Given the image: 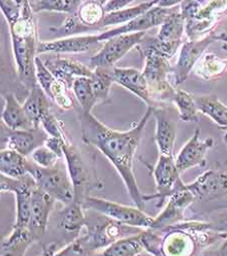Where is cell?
<instances>
[{
    "label": "cell",
    "instance_id": "1",
    "mask_svg": "<svg viewBox=\"0 0 227 256\" xmlns=\"http://www.w3.org/2000/svg\"><path fill=\"white\" fill-rule=\"evenodd\" d=\"M152 116V106H148L134 128L120 132L106 127L96 118L92 112L82 110L79 115L83 142L96 147L110 161L122 178L136 206L142 210H144L146 201L134 174V158L140 146L142 132Z\"/></svg>",
    "mask_w": 227,
    "mask_h": 256
},
{
    "label": "cell",
    "instance_id": "2",
    "mask_svg": "<svg viewBox=\"0 0 227 256\" xmlns=\"http://www.w3.org/2000/svg\"><path fill=\"white\" fill-rule=\"evenodd\" d=\"M20 16L9 24L12 48L20 82L30 91L38 85L36 58L38 56V24L30 3L20 8Z\"/></svg>",
    "mask_w": 227,
    "mask_h": 256
},
{
    "label": "cell",
    "instance_id": "3",
    "mask_svg": "<svg viewBox=\"0 0 227 256\" xmlns=\"http://www.w3.org/2000/svg\"><path fill=\"white\" fill-rule=\"evenodd\" d=\"M186 34V20L182 16L180 8H172L170 15L160 26L155 37L144 38L138 45L142 55L155 53L170 60L182 45V37Z\"/></svg>",
    "mask_w": 227,
    "mask_h": 256
},
{
    "label": "cell",
    "instance_id": "4",
    "mask_svg": "<svg viewBox=\"0 0 227 256\" xmlns=\"http://www.w3.org/2000/svg\"><path fill=\"white\" fill-rule=\"evenodd\" d=\"M28 172L34 178L38 187L56 201L64 204L74 201V188L66 165L58 163L53 168H42L28 160Z\"/></svg>",
    "mask_w": 227,
    "mask_h": 256
},
{
    "label": "cell",
    "instance_id": "5",
    "mask_svg": "<svg viewBox=\"0 0 227 256\" xmlns=\"http://www.w3.org/2000/svg\"><path fill=\"white\" fill-rule=\"evenodd\" d=\"M62 151L74 188V200L82 204L88 196H91L90 193L93 189L102 188V185L96 178V172H93L90 166L85 162L82 153L77 147L66 142L62 146Z\"/></svg>",
    "mask_w": 227,
    "mask_h": 256
},
{
    "label": "cell",
    "instance_id": "6",
    "mask_svg": "<svg viewBox=\"0 0 227 256\" xmlns=\"http://www.w3.org/2000/svg\"><path fill=\"white\" fill-rule=\"evenodd\" d=\"M82 204L84 208L94 210L106 218L115 220L127 226L148 229L152 226L154 220L138 206L132 208L94 196H88L82 202Z\"/></svg>",
    "mask_w": 227,
    "mask_h": 256
},
{
    "label": "cell",
    "instance_id": "7",
    "mask_svg": "<svg viewBox=\"0 0 227 256\" xmlns=\"http://www.w3.org/2000/svg\"><path fill=\"white\" fill-rule=\"evenodd\" d=\"M142 56L146 60L142 74L148 83L154 104L156 100L172 102L176 89L168 80L169 74L172 72L170 60L155 53Z\"/></svg>",
    "mask_w": 227,
    "mask_h": 256
},
{
    "label": "cell",
    "instance_id": "8",
    "mask_svg": "<svg viewBox=\"0 0 227 256\" xmlns=\"http://www.w3.org/2000/svg\"><path fill=\"white\" fill-rule=\"evenodd\" d=\"M227 0H206L196 14L186 20V34L190 40H199L214 34L220 20L226 16Z\"/></svg>",
    "mask_w": 227,
    "mask_h": 256
},
{
    "label": "cell",
    "instance_id": "9",
    "mask_svg": "<svg viewBox=\"0 0 227 256\" xmlns=\"http://www.w3.org/2000/svg\"><path fill=\"white\" fill-rule=\"evenodd\" d=\"M152 176L156 184V195L144 196V198L146 202L157 198L158 206L186 185L180 180V172L176 165L174 155L159 154L158 161L152 168Z\"/></svg>",
    "mask_w": 227,
    "mask_h": 256
},
{
    "label": "cell",
    "instance_id": "10",
    "mask_svg": "<svg viewBox=\"0 0 227 256\" xmlns=\"http://www.w3.org/2000/svg\"><path fill=\"white\" fill-rule=\"evenodd\" d=\"M0 178L1 192H12L16 195V222L14 226L28 227L32 195L38 186L36 182L30 174L22 178H14L1 174Z\"/></svg>",
    "mask_w": 227,
    "mask_h": 256
},
{
    "label": "cell",
    "instance_id": "11",
    "mask_svg": "<svg viewBox=\"0 0 227 256\" xmlns=\"http://www.w3.org/2000/svg\"><path fill=\"white\" fill-rule=\"evenodd\" d=\"M146 36V32H140L120 34L106 40L104 47L90 60L92 68H112L132 48L138 46Z\"/></svg>",
    "mask_w": 227,
    "mask_h": 256
},
{
    "label": "cell",
    "instance_id": "12",
    "mask_svg": "<svg viewBox=\"0 0 227 256\" xmlns=\"http://www.w3.org/2000/svg\"><path fill=\"white\" fill-rule=\"evenodd\" d=\"M195 196L186 187V184L169 197L164 210L154 218L152 225L150 227L155 231L165 233L170 226L184 220V212L193 202Z\"/></svg>",
    "mask_w": 227,
    "mask_h": 256
},
{
    "label": "cell",
    "instance_id": "13",
    "mask_svg": "<svg viewBox=\"0 0 227 256\" xmlns=\"http://www.w3.org/2000/svg\"><path fill=\"white\" fill-rule=\"evenodd\" d=\"M214 41H216V32L203 39H188V41L182 43L176 64L172 70L176 86L180 85L188 78L190 74L193 70L200 58L204 55L207 48Z\"/></svg>",
    "mask_w": 227,
    "mask_h": 256
},
{
    "label": "cell",
    "instance_id": "14",
    "mask_svg": "<svg viewBox=\"0 0 227 256\" xmlns=\"http://www.w3.org/2000/svg\"><path fill=\"white\" fill-rule=\"evenodd\" d=\"M174 8V7H172ZM172 8H164L159 6H154L142 15L134 18L132 20L121 24L120 26L114 28L112 30H106L98 36V41H106L112 37L117 36L125 34L146 32L155 26H160L167 17L170 15Z\"/></svg>",
    "mask_w": 227,
    "mask_h": 256
},
{
    "label": "cell",
    "instance_id": "15",
    "mask_svg": "<svg viewBox=\"0 0 227 256\" xmlns=\"http://www.w3.org/2000/svg\"><path fill=\"white\" fill-rule=\"evenodd\" d=\"M214 144V140L212 138L201 140L200 130L196 128L193 136L174 158L176 165L180 174L191 168L205 166L207 162V153L210 149L212 148Z\"/></svg>",
    "mask_w": 227,
    "mask_h": 256
},
{
    "label": "cell",
    "instance_id": "16",
    "mask_svg": "<svg viewBox=\"0 0 227 256\" xmlns=\"http://www.w3.org/2000/svg\"><path fill=\"white\" fill-rule=\"evenodd\" d=\"M186 187L199 200L208 201L227 196V170H207L195 182L186 184Z\"/></svg>",
    "mask_w": 227,
    "mask_h": 256
},
{
    "label": "cell",
    "instance_id": "17",
    "mask_svg": "<svg viewBox=\"0 0 227 256\" xmlns=\"http://www.w3.org/2000/svg\"><path fill=\"white\" fill-rule=\"evenodd\" d=\"M56 202L52 196L38 186L34 189L30 202L28 228L36 240L45 234L50 214Z\"/></svg>",
    "mask_w": 227,
    "mask_h": 256
},
{
    "label": "cell",
    "instance_id": "18",
    "mask_svg": "<svg viewBox=\"0 0 227 256\" xmlns=\"http://www.w3.org/2000/svg\"><path fill=\"white\" fill-rule=\"evenodd\" d=\"M112 77L114 83L131 92L148 106H155L148 83L142 72L132 68H114Z\"/></svg>",
    "mask_w": 227,
    "mask_h": 256
},
{
    "label": "cell",
    "instance_id": "19",
    "mask_svg": "<svg viewBox=\"0 0 227 256\" xmlns=\"http://www.w3.org/2000/svg\"><path fill=\"white\" fill-rule=\"evenodd\" d=\"M98 43H100L98 34L66 37L48 42H39L38 54L84 53L91 50Z\"/></svg>",
    "mask_w": 227,
    "mask_h": 256
},
{
    "label": "cell",
    "instance_id": "20",
    "mask_svg": "<svg viewBox=\"0 0 227 256\" xmlns=\"http://www.w3.org/2000/svg\"><path fill=\"white\" fill-rule=\"evenodd\" d=\"M44 64L52 74L58 79L64 82L68 88H72V84L77 77H91L93 75V68L70 58L60 56H51L47 58Z\"/></svg>",
    "mask_w": 227,
    "mask_h": 256
},
{
    "label": "cell",
    "instance_id": "21",
    "mask_svg": "<svg viewBox=\"0 0 227 256\" xmlns=\"http://www.w3.org/2000/svg\"><path fill=\"white\" fill-rule=\"evenodd\" d=\"M152 115L154 116L155 128V142L158 147L159 154L174 155V146L176 136V124L170 119L168 112L164 108L152 106Z\"/></svg>",
    "mask_w": 227,
    "mask_h": 256
},
{
    "label": "cell",
    "instance_id": "22",
    "mask_svg": "<svg viewBox=\"0 0 227 256\" xmlns=\"http://www.w3.org/2000/svg\"><path fill=\"white\" fill-rule=\"evenodd\" d=\"M5 106L1 114V119L5 127L9 130H32L34 126L28 118L22 104H20L15 94L5 96Z\"/></svg>",
    "mask_w": 227,
    "mask_h": 256
},
{
    "label": "cell",
    "instance_id": "23",
    "mask_svg": "<svg viewBox=\"0 0 227 256\" xmlns=\"http://www.w3.org/2000/svg\"><path fill=\"white\" fill-rule=\"evenodd\" d=\"M38 130V128H32V130H9L8 128L6 148L15 150L26 157L30 155L36 148L43 144L42 142H38V140L47 138H45L44 136L41 138V132L36 136V132Z\"/></svg>",
    "mask_w": 227,
    "mask_h": 256
},
{
    "label": "cell",
    "instance_id": "24",
    "mask_svg": "<svg viewBox=\"0 0 227 256\" xmlns=\"http://www.w3.org/2000/svg\"><path fill=\"white\" fill-rule=\"evenodd\" d=\"M48 98L49 96L46 94V92L38 84L36 87L30 90L28 96L22 104L24 112L34 128H39L41 119L50 111V102Z\"/></svg>",
    "mask_w": 227,
    "mask_h": 256
},
{
    "label": "cell",
    "instance_id": "25",
    "mask_svg": "<svg viewBox=\"0 0 227 256\" xmlns=\"http://www.w3.org/2000/svg\"><path fill=\"white\" fill-rule=\"evenodd\" d=\"M36 240L28 227L14 226L10 235L1 244V256H24Z\"/></svg>",
    "mask_w": 227,
    "mask_h": 256
},
{
    "label": "cell",
    "instance_id": "26",
    "mask_svg": "<svg viewBox=\"0 0 227 256\" xmlns=\"http://www.w3.org/2000/svg\"><path fill=\"white\" fill-rule=\"evenodd\" d=\"M195 246V242L186 231L170 229L166 232L163 242L165 256H190Z\"/></svg>",
    "mask_w": 227,
    "mask_h": 256
},
{
    "label": "cell",
    "instance_id": "27",
    "mask_svg": "<svg viewBox=\"0 0 227 256\" xmlns=\"http://www.w3.org/2000/svg\"><path fill=\"white\" fill-rule=\"evenodd\" d=\"M194 74L206 81H212L227 74V58H222L212 53H204L193 68Z\"/></svg>",
    "mask_w": 227,
    "mask_h": 256
},
{
    "label": "cell",
    "instance_id": "28",
    "mask_svg": "<svg viewBox=\"0 0 227 256\" xmlns=\"http://www.w3.org/2000/svg\"><path fill=\"white\" fill-rule=\"evenodd\" d=\"M28 162L26 156L12 149H2L0 152L1 174L14 178H22L28 172Z\"/></svg>",
    "mask_w": 227,
    "mask_h": 256
},
{
    "label": "cell",
    "instance_id": "29",
    "mask_svg": "<svg viewBox=\"0 0 227 256\" xmlns=\"http://www.w3.org/2000/svg\"><path fill=\"white\" fill-rule=\"evenodd\" d=\"M199 111L210 118L218 126L227 128V106L214 94L195 98Z\"/></svg>",
    "mask_w": 227,
    "mask_h": 256
},
{
    "label": "cell",
    "instance_id": "30",
    "mask_svg": "<svg viewBox=\"0 0 227 256\" xmlns=\"http://www.w3.org/2000/svg\"><path fill=\"white\" fill-rule=\"evenodd\" d=\"M84 206L80 202L74 201L64 204L60 212V225L68 233H78L86 223Z\"/></svg>",
    "mask_w": 227,
    "mask_h": 256
},
{
    "label": "cell",
    "instance_id": "31",
    "mask_svg": "<svg viewBox=\"0 0 227 256\" xmlns=\"http://www.w3.org/2000/svg\"><path fill=\"white\" fill-rule=\"evenodd\" d=\"M153 1H146L142 2L136 6H132L129 8H124L121 10L114 11L110 13H106L104 20H102L100 28H106V26H118V24H124L134 18L142 15L152 7H154Z\"/></svg>",
    "mask_w": 227,
    "mask_h": 256
},
{
    "label": "cell",
    "instance_id": "32",
    "mask_svg": "<svg viewBox=\"0 0 227 256\" xmlns=\"http://www.w3.org/2000/svg\"><path fill=\"white\" fill-rule=\"evenodd\" d=\"M172 102L178 111L180 119L184 122H199V110L197 108L195 98L188 92L176 89Z\"/></svg>",
    "mask_w": 227,
    "mask_h": 256
},
{
    "label": "cell",
    "instance_id": "33",
    "mask_svg": "<svg viewBox=\"0 0 227 256\" xmlns=\"http://www.w3.org/2000/svg\"><path fill=\"white\" fill-rule=\"evenodd\" d=\"M144 250L140 234L132 237L116 240L108 246L102 252L106 256H136L140 254Z\"/></svg>",
    "mask_w": 227,
    "mask_h": 256
},
{
    "label": "cell",
    "instance_id": "34",
    "mask_svg": "<svg viewBox=\"0 0 227 256\" xmlns=\"http://www.w3.org/2000/svg\"><path fill=\"white\" fill-rule=\"evenodd\" d=\"M106 12L104 6L96 1L84 0L76 11L77 18L83 26L89 28H100Z\"/></svg>",
    "mask_w": 227,
    "mask_h": 256
},
{
    "label": "cell",
    "instance_id": "35",
    "mask_svg": "<svg viewBox=\"0 0 227 256\" xmlns=\"http://www.w3.org/2000/svg\"><path fill=\"white\" fill-rule=\"evenodd\" d=\"M72 90L81 110L85 112H92L94 106L98 102L94 92L91 77H77L72 84Z\"/></svg>",
    "mask_w": 227,
    "mask_h": 256
},
{
    "label": "cell",
    "instance_id": "36",
    "mask_svg": "<svg viewBox=\"0 0 227 256\" xmlns=\"http://www.w3.org/2000/svg\"><path fill=\"white\" fill-rule=\"evenodd\" d=\"M91 79L98 102H106L108 100L110 92L114 83L112 70H108V68H93Z\"/></svg>",
    "mask_w": 227,
    "mask_h": 256
},
{
    "label": "cell",
    "instance_id": "37",
    "mask_svg": "<svg viewBox=\"0 0 227 256\" xmlns=\"http://www.w3.org/2000/svg\"><path fill=\"white\" fill-rule=\"evenodd\" d=\"M161 234V232L155 231L150 228H148L146 231L140 233V238L144 250L153 256H165L163 250L164 238Z\"/></svg>",
    "mask_w": 227,
    "mask_h": 256
},
{
    "label": "cell",
    "instance_id": "38",
    "mask_svg": "<svg viewBox=\"0 0 227 256\" xmlns=\"http://www.w3.org/2000/svg\"><path fill=\"white\" fill-rule=\"evenodd\" d=\"M68 89H70L68 85L57 78L49 94V98L57 104L58 108L64 110H72L74 106L72 98L68 94Z\"/></svg>",
    "mask_w": 227,
    "mask_h": 256
},
{
    "label": "cell",
    "instance_id": "39",
    "mask_svg": "<svg viewBox=\"0 0 227 256\" xmlns=\"http://www.w3.org/2000/svg\"><path fill=\"white\" fill-rule=\"evenodd\" d=\"M34 13L44 11L60 12V13H76V9L68 0H38L34 5H32Z\"/></svg>",
    "mask_w": 227,
    "mask_h": 256
},
{
    "label": "cell",
    "instance_id": "40",
    "mask_svg": "<svg viewBox=\"0 0 227 256\" xmlns=\"http://www.w3.org/2000/svg\"><path fill=\"white\" fill-rule=\"evenodd\" d=\"M32 160L42 168H53L57 165L60 160V157L53 150L42 144L34 150L30 154Z\"/></svg>",
    "mask_w": 227,
    "mask_h": 256
},
{
    "label": "cell",
    "instance_id": "41",
    "mask_svg": "<svg viewBox=\"0 0 227 256\" xmlns=\"http://www.w3.org/2000/svg\"><path fill=\"white\" fill-rule=\"evenodd\" d=\"M40 127L46 132L48 136L60 138L64 142H68L64 130V126L60 121H58L55 115L49 111L46 113L40 121Z\"/></svg>",
    "mask_w": 227,
    "mask_h": 256
},
{
    "label": "cell",
    "instance_id": "42",
    "mask_svg": "<svg viewBox=\"0 0 227 256\" xmlns=\"http://www.w3.org/2000/svg\"><path fill=\"white\" fill-rule=\"evenodd\" d=\"M36 74L38 85L49 96L51 88L55 83L57 77L52 74V72L46 66L44 62L38 56L36 58Z\"/></svg>",
    "mask_w": 227,
    "mask_h": 256
},
{
    "label": "cell",
    "instance_id": "43",
    "mask_svg": "<svg viewBox=\"0 0 227 256\" xmlns=\"http://www.w3.org/2000/svg\"><path fill=\"white\" fill-rule=\"evenodd\" d=\"M1 11L8 26L15 22L20 16V8L15 0H0Z\"/></svg>",
    "mask_w": 227,
    "mask_h": 256
},
{
    "label": "cell",
    "instance_id": "44",
    "mask_svg": "<svg viewBox=\"0 0 227 256\" xmlns=\"http://www.w3.org/2000/svg\"><path fill=\"white\" fill-rule=\"evenodd\" d=\"M66 142L60 138H52V136H48L47 140H45L44 144L48 148H50L51 150H53L55 153H57L58 155L62 158L64 157V151H62V146Z\"/></svg>",
    "mask_w": 227,
    "mask_h": 256
},
{
    "label": "cell",
    "instance_id": "45",
    "mask_svg": "<svg viewBox=\"0 0 227 256\" xmlns=\"http://www.w3.org/2000/svg\"><path fill=\"white\" fill-rule=\"evenodd\" d=\"M134 0H108L104 5V10L106 13H110L117 10H121L126 8L129 4H131Z\"/></svg>",
    "mask_w": 227,
    "mask_h": 256
},
{
    "label": "cell",
    "instance_id": "46",
    "mask_svg": "<svg viewBox=\"0 0 227 256\" xmlns=\"http://www.w3.org/2000/svg\"><path fill=\"white\" fill-rule=\"evenodd\" d=\"M212 227L218 232L227 233V212L218 214V218L212 222Z\"/></svg>",
    "mask_w": 227,
    "mask_h": 256
},
{
    "label": "cell",
    "instance_id": "47",
    "mask_svg": "<svg viewBox=\"0 0 227 256\" xmlns=\"http://www.w3.org/2000/svg\"><path fill=\"white\" fill-rule=\"evenodd\" d=\"M155 6L164 7V8H172L180 4L184 0H152Z\"/></svg>",
    "mask_w": 227,
    "mask_h": 256
},
{
    "label": "cell",
    "instance_id": "48",
    "mask_svg": "<svg viewBox=\"0 0 227 256\" xmlns=\"http://www.w3.org/2000/svg\"><path fill=\"white\" fill-rule=\"evenodd\" d=\"M210 254H214V256H227V233L224 237V240L222 244V246H220V248L216 252Z\"/></svg>",
    "mask_w": 227,
    "mask_h": 256
},
{
    "label": "cell",
    "instance_id": "49",
    "mask_svg": "<svg viewBox=\"0 0 227 256\" xmlns=\"http://www.w3.org/2000/svg\"><path fill=\"white\" fill-rule=\"evenodd\" d=\"M216 41L222 43V48L227 52V32L216 34Z\"/></svg>",
    "mask_w": 227,
    "mask_h": 256
},
{
    "label": "cell",
    "instance_id": "50",
    "mask_svg": "<svg viewBox=\"0 0 227 256\" xmlns=\"http://www.w3.org/2000/svg\"><path fill=\"white\" fill-rule=\"evenodd\" d=\"M15 1H16V3L19 5L20 8H22L24 4H26V3L30 2L28 0H15Z\"/></svg>",
    "mask_w": 227,
    "mask_h": 256
},
{
    "label": "cell",
    "instance_id": "51",
    "mask_svg": "<svg viewBox=\"0 0 227 256\" xmlns=\"http://www.w3.org/2000/svg\"><path fill=\"white\" fill-rule=\"evenodd\" d=\"M84 1V0H83ZM92 1H96V2H98V3H100V4H102L104 6L106 5V3L108 1V0H92Z\"/></svg>",
    "mask_w": 227,
    "mask_h": 256
},
{
    "label": "cell",
    "instance_id": "52",
    "mask_svg": "<svg viewBox=\"0 0 227 256\" xmlns=\"http://www.w3.org/2000/svg\"><path fill=\"white\" fill-rule=\"evenodd\" d=\"M224 144H226V146H227V132L224 134Z\"/></svg>",
    "mask_w": 227,
    "mask_h": 256
},
{
    "label": "cell",
    "instance_id": "53",
    "mask_svg": "<svg viewBox=\"0 0 227 256\" xmlns=\"http://www.w3.org/2000/svg\"><path fill=\"white\" fill-rule=\"evenodd\" d=\"M224 208H226V210H227V201H226V206H224Z\"/></svg>",
    "mask_w": 227,
    "mask_h": 256
},
{
    "label": "cell",
    "instance_id": "54",
    "mask_svg": "<svg viewBox=\"0 0 227 256\" xmlns=\"http://www.w3.org/2000/svg\"><path fill=\"white\" fill-rule=\"evenodd\" d=\"M226 16L227 17V11H226Z\"/></svg>",
    "mask_w": 227,
    "mask_h": 256
}]
</instances>
